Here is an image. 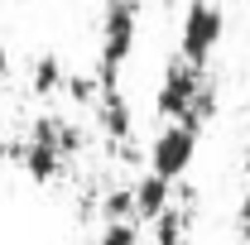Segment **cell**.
I'll return each instance as SVG.
<instances>
[{
	"mask_svg": "<svg viewBox=\"0 0 250 245\" xmlns=\"http://www.w3.org/2000/svg\"><path fill=\"white\" fill-rule=\"evenodd\" d=\"M140 43V0H106L101 15V53H96V82L101 92L121 87V67Z\"/></svg>",
	"mask_w": 250,
	"mask_h": 245,
	"instance_id": "cell-1",
	"label": "cell"
},
{
	"mask_svg": "<svg viewBox=\"0 0 250 245\" xmlns=\"http://www.w3.org/2000/svg\"><path fill=\"white\" fill-rule=\"evenodd\" d=\"M197 140H202V130H197V125L168 121L154 140H149V173L168 178V183H178L188 168H192V159H197Z\"/></svg>",
	"mask_w": 250,
	"mask_h": 245,
	"instance_id": "cell-2",
	"label": "cell"
},
{
	"mask_svg": "<svg viewBox=\"0 0 250 245\" xmlns=\"http://www.w3.org/2000/svg\"><path fill=\"white\" fill-rule=\"evenodd\" d=\"M221 34H226V15L212 0H192L183 10V29H178V53L197 67H207V58L217 53Z\"/></svg>",
	"mask_w": 250,
	"mask_h": 245,
	"instance_id": "cell-3",
	"label": "cell"
},
{
	"mask_svg": "<svg viewBox=\"0 0 250 245\" xmlns=\"http://www.w3.org/2000/svg\"><path fill=\"white\" fill-rule=\"evenodd\" d=\"M15 159L24 163V173H29L34 183H53L62 168H67V154L58 149V116H39L29 130V140L15 149Z\"/></svg>",
	"mask_w": 250,
	"mask_h": 245,
	"instance_id": "cell-4",
	"label": "cell"
},
{
	"mask_svg": "<svg viewBox=\"0 0 250 245\" xmlns=\"http://www.w3.org/2000/svg\"><path fill=\"white\" fill-rule=\"evenodd\" d=\"M202 87H207V82H202V67L178 53V58L164 67V82H159V92H154V111L164 116V121H183Z\"/></svg>",
	"mask_w": 250,
	"mask_h": 245,
	"instance_id": "cell-5",
	"label": "cell"
},
{
	"mask_svg": "<svg viewBox=\"0 0 250 245\" xmlns=\"http://www.w3.org/2000/svg\"><path fill=\"white\" fill-rule=\"evenodd\" d=\"M96 125H101V135L106 140H116V144H125L130 135H135V116H130V101L121 96V87H111V92L96 96Z\"/></svg>",
	"mask_w": 250,
	"mask_h": 245,
	"instance_id": "cell-6",
	"label": "cell"
},
{
	"mask_svg": "<svg viewBox=\"0 0 250 245\" xmlns=\"http://www.w3.org/2000/svg\"><path fill=\"white\" fill-rule=\"evenodd\" d=\"M130 192H135V221H159V216L173 207V183L159 178V173H145Z\"/></svg>",
	"mask_w": 250,
	"mask_h": 245,
	"instance_id": "cell-7",
	"label": "cell"
},
{
	"mask_svg": "<svg viewBox=\"0 0 250 245\" xmlns=\"http://www.w3.org/2000/svg\"><path fill=\"white\" fill-rule=\"evenodd\" d=\"M62 82H67V67H62L58 53H43V58L34 62V92L39 96H58Z\"/></svg>",
	"mask_w": 250,
	"mask_h": 245,
	"instance_id": "cell-8",
	"label": "cell"
},
{
	"mask_svg": "<svg viewBox=\"0 0 250 245\" xmlns=\"http://www.w3.org/2000/svg\"><path fill=\"white\" fill-rule=\"evenodd\" d=\"M188 221H192V216H188L183 207H168V212L154 221V245H183L188 241Z\"/></svg>",
	"mask_w": 250,
	"mask_h": 245,
	"instance_id": "cell-9",
	"label": "cell"
},
{
	"mask_svg": "<svg viewBox=\"0 0 250 245\" xmlns=\"http://www.w3.org/2000/svg\"><path fill=\"white\" fill-rule=\"evenodd\" d=\"M101 216L106 221H135V192L130 187H111L101 197Z\"/></svg>",
	"mask_w": 250,
	"mask_h": 245,
	"instance_id": "cell-10",
	"label": "cell"
},
{
	"mask_svg": "<svg viewBox=\"0 0 250 245\" xmlns=\"http://www.w3.org/2000/svg\"><path fill=\"white\" fill-rule=\"evenodd\" d=\"M96 245H140V221H106Z\"/></svg>",
	"mask_w": 250,
	"mask_h": 245,
	"instance_id": "cell-11",
	"label": "cell"
},
{
	"mask_svg": "<svg viewBox=\"0 0 250 245\" xmlns=\"http://www.w3.org/2000/svg\"><path fill=\"white\" fill-rule=\"evenodd\" d=\"M236 231H241V241L250 245V192L241 197V207H236Z\"/></svg>",
	"mask_w": 250,
	"mask_h": 245,
	"instance_id": "cell-12",
	"label": "cell"
},
{
	"mask_svg": "<svg viewBox=\"0 0 250 245\" xmlns=\"http://www.w3.org/2000/svg\"><path fill=\"white\" fill-rule=\"evenodd\" d=\"M5 77H10V48H5V34H0V87H5Z\"/></svg>",
	"mask_w": 250,
	"mask_h": 245,
	"instance_id": "cell-13",
	"label": "cell"
},
{
	"mask_svg": "<svg viewBox=\"0 0 250 245\" xmlns=\"http://www.w3.org/2000/svg\"><path fill=\"white\" fill-rule=\"evenodd\" d=\"M246 178H250V144H246Z\"/></svg>",
	"mask_w": 250,
	"mask_h": 245,
	"instance_id": "cell-14",
	"label": "cell"
}]
</instances>
